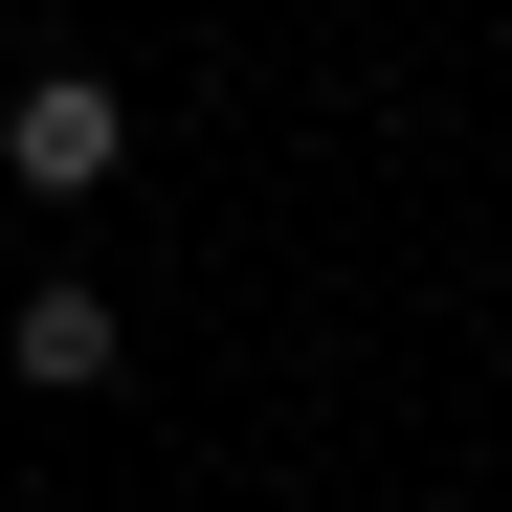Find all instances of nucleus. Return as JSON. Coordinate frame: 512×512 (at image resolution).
Wrapping results in <instances>:
<instances>
[{
    "mask_svg": "<svg viewBox=\"0 0 512 512\" xmlns=\"http://www.w3.org/2000/svg\"><path fill=\"white\" fill-rule=\"evenodd\" d=\"M112 156H134L112 67H23V90H0V179H23V201H112Z\"/></svg>",
    "mask_w": 512,
    "mask_h": 512,
    "instance_id": "f257e3e1",
    "label": "nucleus"
},
{
    "mask_svg": "<svg viewBox=\"0 0 512 512\" xmlns=\"http://www.w3.org/2000/svg\"><path fill=\"white\" fill-rule=\"evenodd\" d=\"M112 357H134V334H112V290H67V268H45L23 312H0V379H23V401H90Z\"/></svg>",
    "mask_w": 512,
    "mask_h": 512,
    "instance_id": "f03ea898",
    "label": "nucleus"
}]
</instances>
